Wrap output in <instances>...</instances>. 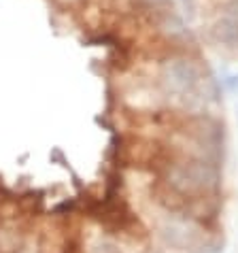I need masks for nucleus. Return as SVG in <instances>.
Returning <instances> with one entry per match:
<instances>
[{
    "label": "nucleus",
    "instance_id": "nucleus-2",
    "mask_svg": "<svg viewBox=\"0 0 238 253\" xmlns=\"http://www.w3.org/2000/svg\"><path fill=\"white\" fill-rule=\"evenodd\" d=\"M164 81L170 92H174L181 98H190L198 89L200 73L194 62L185 58H177V60H170L164 66Z\"/></svg>",
    "mask_w": 238,
    "mask_h": 253
},
{
    "label": "nucleus",
    "instance_id": "nucleus-3",
    "mask_svg": "<svg viewBox=\"0 0 238 253\" xmlns=\"http://www.w3.org/2000/svg\"><path fill=\"white\" fill-rule=\"evenodd\" d=\"M213 37L219 45H223L230 51H238V22L232 17H223L215 24Z\"/></svg>",
    "mask_w": 238,
    "mask_h": 253
},
{
    "label": "nucleus",
    "instance_id": "nucleus-1",
    "mask_svg": "<svg viewBox=\"0 0 238 253\" xmlns=\"http://www.w3.org/2000/svg\"><path fill=\"white\" fill-rule=\"evenodd\" d=\"M168 183L179 194H194V192H211L219 185V172L213 164L204 160H187L170 166Z\"/></svg>",
    "mask_w": 238,
    "mask_h": 253
},
{
    "label": "nucleus",
    "instance_id": "nucleus-4",
    "mask_svg": "<svg viewBox=\"0 0 238 253\" xmlns=\"http://www.w3.org/2000/svg\"><path fill=\"white\" fill-rule=\"evenodd\" d=\"M96 253H121L117 249V245L113 243H109V241H100L96 245Z\"/></svg>",
    "mask_w": 238,
    "mask_h": 253
}]
</instances>
